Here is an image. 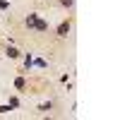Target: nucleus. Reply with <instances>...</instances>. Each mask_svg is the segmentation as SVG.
I'll return each instance as SVG.
<instances>
[{
  "label": "nucleus",
  "instance_id": "nucleus-4",
  "mask_svg": "<svg viewBox=\"0 0 120 120\" xmlns=\"http://www.w3.org/2000/svg\"><path fill=\"white\" fill-rule=\"evenodd\" d=\"M7 55H10V58H19V51H17L15 46H10V48H7Z\"/></svg>",
  "mask_w": 120,
  "mask_h": 120
},
{
  "label": "nucleus",
  "instance_id": "nucleus-5",
  "mask_svg": "<svg viewBox=\"0 0 120 120\" xmlns=\"http://www.w3.org/2000/svg\"><path fill=\"white\" fill-rule=\"evenodd\" d=\"M15 86H17V89H24V86H26L24 77H17V79H15Z\"/></svg>",
  "mask_w": 120,
  "mask_h": 120
},
{
  "label": "nucleus",
  "instance_id": "nucleus-8",
  "mask_svg": "<svg viewBox=\"0 0 120 120\" xmlns=\"http://www.w3.org/2000/svg\"><path fill=\"white\" fill-rule=\"evenodd\" d=\"M72 3L75 0H60V5H65V7H72Z\"/></svg>",
  "mask_w": 120,
  "mask_h": 120
},
{
  "label": "nucleus",
  "instance_id": "nucleus-7",
  "mask_svg": "<svg viewBox=\"0 0 120 120\" xmlns=\"http://www.w3.org/2000/svg\"><path fill=\"white\" fill-rule=\"evenodd\" d=\"M17 106H19V98L12 96V98H10V108H17Z\"/></svg>",
  "mask_w": 120,
  "mask_h": 120
},
{
  "label": "nucleus",
  "instance_id": "nucleus-6",
  "mask_svg": "<svg viewBox=\"0 0 120 120\" xmlns=\"http://www.w3.org/2000/svg\"><path fill=\"white\" fill-rule=\"evenodd\" d=\"M24 65H26V67H31V65H34V58H31V55H26V58H24Z\"/></svg>",
  "mask_w": 120,
  "mask_h": 120
},
{
  "label": "nucleus",
  "instance_id": "nucleus-9",
  "mask_svg": "<svg viewBox=\"0 0 120 120\" xmlns=\"http://www.w3.org/2000/svg\"><path fill=\"white\" fill-rule=\"evenodd\" d=\"M7 111H12V108H10V103H7V106H0V113H7Z\"/></svg>",
  "mask_w": 120,
  "mask_h": 120
},
{
  "label": "nucleus",
  "instance_id": "nucleus-3",
  "mask_svg": "<svg viewBox=\"0 0 120 120\" xmlns=\"http://www.w3.org/2000/svg\"><path fill=\"white\" fill-rule=\"evenodd\" d=\"M51 108H53V103L48 101V103H41V106H38V111H41V113H48V111H51Z\"/></svg>",
  "mask_w": 120,
  "mask_h": 120
},
{
  "label": "nucleus",
  "instance_id": "nucleus-2",
  "mask_svg": "<svg viewBox=\"0 0 120 120\" xmlns=\"http://www.w3.org/2000/svg\"><path fill=\"white\" fill-rule=\"evenodd\" d=\"M67 31H70V22H63L58 26V36H67Z\"/></svg>",
  "mask_w": 120,
  "mask_h": 120
},
{
  "label": "nucleus",
  "instance_id": "nucleus-1",
  "mask_svg": "<svg viewBox=\"0 0 120 120\" xmlns=\"http://www.w3.org/2000/svg\"><path fill=\"white\" fill-rule=\"evenodd\" d=\"M26 26H29V29H36V31H48V22L38 19L36 15H29V17H26Z\"/></svg>",
  "mask_w": 120,
  "mask_h": 120
}]
</instances>
